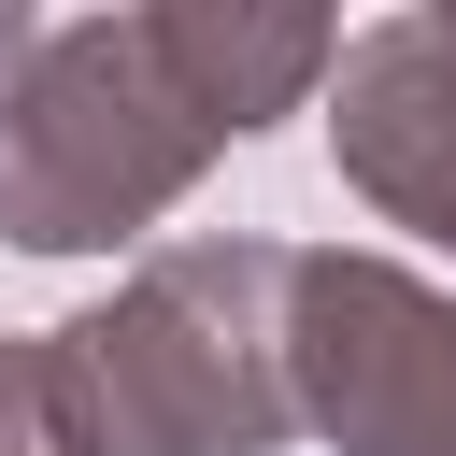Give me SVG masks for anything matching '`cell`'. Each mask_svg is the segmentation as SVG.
I'll return each mask as SVG.
<instances>
[{"mask_svg": "<svg viewBox=\"0 0 456 456\" xmlns=\"http://www.w3.org/2000/svg\"><path fill=\"white\" fill-rule=\"evenodd\" d=\"M299 256L285 242H157L114 299L43 328L57 442L71 456H285L299 356H285Z\"/></svg>", "mask_w": 456, "mask_h": 456, "instance_id": "obj_1", "label": "cell"}, {"mask_svg": "<svg viewBox=\"0 0 456 456\" xmlns=\"http://www.w3.org/2000/svg\"><path fill=\"white\" fill-rule=\"evenodd\" d=\"M242 128L214 114L185 14H71L14 57L0 86V242L14 256H114L142 242Z\"/></svg>", "mask_w": 456, "mask_h": 456, "instance_id": "obj_2", "label": "cell"}, {"mask_svg": "<svg viewBox=\"0 0 456 456\" xmlns=\"http://www.w3.org/2000/svg\"><path fill=\"white\" fill-rule=\"evenodd\" d=\"M285 356H299V428H328L342 456H456V285L328 242L299 256Z\"/></svg>", "mask_w": 456, "mask_h": 456, "instance_id": "obj_3", "label": "cell"}, {"mask_svg": "<svg viewBox=\"0 0 456 456\" xmlns=\"http://www.w3.org/2000/svg\"><path fill=\"white\" fill-rule=\"evenodd\" d=\"M328 157L385 228L456 256V14H385L328 71Z\"/></svg>", "mask_w": 456, "mask_h": 456, "instance_id": "obj_4", "label": "cell"}]
</instances>
